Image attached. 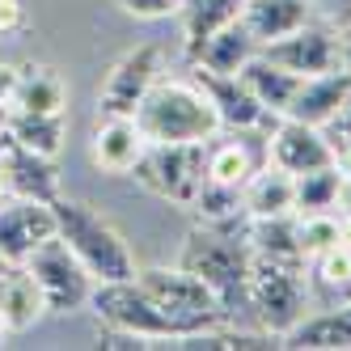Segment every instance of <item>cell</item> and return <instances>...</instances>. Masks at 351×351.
Returning <instances> with one entry per match:
<instances>
[{"label": "cell", "mask_w": 351, "mask_h": 351, "mask_svg": "<svg viewBox=\"0 0 351 351\" xmlns=\"http://www.w3.org/2000/svg\"><path fill=\"white\" fill-rule=\"evenodd\" d=\"M267 165V136L263 132H229L208 140V182L245 186Z\"/></svg>", "instance_id": "15"}, {"label": "cell", "mask_w": 351, "mask_h": 351, "mask_svg": "<svg viewBox=\"0 0 351 351\" xmlns=\"http://www.w3.org/2000/svg\"><path fill=\"white\" fill-rule=\"evenodd\" d=\"M56 237H64V245L81 258V267L93 275V284H114V280H136V254L128 237L97 212L85 199H56Z\"/></svg>", "instance_id": "2"}, {"label": "cell", "mask_w": 351, "mask_h": 351, "mask_svg": "<svg viewBox=\"0 0 351 351\" xmlns=\"http://www.w3.org/2000/svg\"><path fill=\"white\" fill-rule=\"evenodd\" d=\"M136 284L182 326V335H195V330H208V326L233 322L229 313L220 309V300L204 288V280L191 275L182 263H173V267H140L136 271Z\"/></svg>", "instance_id": "6"}, {"label": "cell", "mask_w": 351, "mask_h": 351, "mask_svg": "<svg viewBox=\"0 0 351 351\" xmlns=\"http://www.w3.org/2000/svg\"><path fill=\"white\" fill-rule=\"evenodd\" d=\"M305 21H313L309 0H245V9H241V26L250 30V38L258 47L300 30Z\"/></svg>", "instance_id": "21"}, {"label": "cell", "mask_w": 351, "mask_h": 351, "mask_svg": "<svg viewBox=\"0 0 351 351\" xmlns=\"http://www.w3.org/2000/svg\"><path fill=\"white\" fill-rule=\"evenodd\" d=\"M5 114H9V106H5V110H0V136H5Z\"/></svg>", "instance_id": "39"}, {"label": "cell", "mask_w": 351, "mask_h": 351, "mask_svg": "<svg viewBox=\"0 0 351 351\" xmlns=\"http://www.w3.org/2000/svg\"><path fill=\"white\" fill-rule=\"evenodd\" d=\"M136 123L148 144H195L220 136V119L212 97L191 77H161L136 110Z\"/></svg>", "instance_id": "3"}, {"label": "cell", "mask_w": 351, "mask_h": 351, "mask_svg": "<svg viewBox=\"0 0 351 351\" xmlns=\"http://www.w3.org/2000/svg\"><path fill=\"white\" fill-rule=\"evenodd\" d=\"M309 5L322 9V13H330V17H339V21L351 17V0H309Z\"/></svg>", "instance_id": "36"}, {"label": "cell", "mask_w": 351, "mask_h": 351, "mask_svg": "<svg viewBox=\"0 0 351 351\" xmlns=\"http://www.w3.org/2000/svg\"><path fill=\"white\" fill-rule=\"evenodd\" d=\"M267 161H275L288 173H305L317 165H335V144L326 136V128L300 119H280L267 132Z\"/></svg>", "instance_id": "13"}, {"label": "cell", "mask_w": 351, "mask_h": 351, "mask_svg": "<svg viewBox=\"0 0 351 351\" xmlns=\"http://www.w3.org/2000/svg\"><path fill=\"white\" fill-rule=\"evenodd\" d=\"M47 237H56V204H43V199H9L0 208V263L26 267V258Z\"/></svg>", "instance_id": "12"}, {"label": "cell", "mask_w": 351, "mask_h": 351, "mask_svg": "<svg viewBox=\"0 0 351 351\" xmlns=\"http://www.w3.org/2000/svg\"><path fill=\"white\" fill-rule=\"evenodd\" d=\"M335 144V169L351 182V140H330Z\"/></svg>", "instance_id": "35"}, {"label": "cell", "mask_w": 351, "mask_h": 351, "mask_svg": "<svg viewBox=\"0 0 351 351\" xmlns=\"http://www.w3.org/2000/svg\"><path fill=\"white\" fill-rule=\"evenodd\" d=\"M258 56V43L250 38V30L241 26V17L229 21V26H220L216 34H208L204 43L195 47L186 56V64H199L208 72H220V77H237V72Z\"/></svg>", "instance_id": "20"}, {"label": "cell", "mask_w": 351, "mask_h": 351, "mask_svg": "<svg viewBox=\"0 0 351 351\" xmlns=\"http://www.w3.org/2000/svg\"><path fill=\"white\" fill-rule=\"evenodd\" d=\"M13 85H17V64H5V60H0V110L9 106Z\"/></svg>", "instance_id": "34"}, {"label": "cell", "mask_w": 351, "mask_h": 351, "mask_svg": "<svg viewBox=\"0 0 351 351\" xmlns=\"http://www.w3.org/2000/svg\"><path fill=\"white\" fill-rule=\"evenodd\" d=\"M89 309L97 322L140 339L144 347H173L182 339V326L173 322L153 296H148L136 280H114V284H93L89 292Z\"/></svg>", "instance_id": "5"}, {"label": "cell", "mask_w": 351, "mask_h": 351, "mask_svg": "<svg viewBox=\"0 0 351 351\" xmlns=\"http://www.w3.org/2000/svg\"><path fill=\"white\" fill-rule=\"evenodd\" d=\"M191 212H195V224H208V229H245V195L237 186H224V182H204L199 195L191 199Z\"/></svg>", "instance_id": "26"}, {"label": "cell", "mask_w": 351, "mask_h": 351, "mask_svg": "<svg viewBox=\"0 0 351 351\" xmlns=\"http://www.w3.org/2000/svg\"><path fill=\"white\" fill-rule=\"evenodd\" d=\"M250 258L254 250L237 229H208L195 224L182 241V267L204 280V288L220 300V309L233 322L250 313Z\"/></svg>", "instance_id": "1"}, {"label": "cell", "mask_w": 351, "mask_h": 351, "mask_svg": "<svg viewBox=\"0 0 351 351\" xmlns=\"http://www.w3.org/2000/svg\"><path fill=\"white\" fill-rule=\"evenodd\" d=\"M296 178V212H335L339 208V191H343V173L335 165H317Z\"/></svg>", "instance_id": "28"}, {"label": "cell", "mask_w": 351, "mask_h": 351, "mask_svg": "<svg viewBox=\"0 0 351 351\" xmlns=\"http://www.w3.org/2000/svg\"><path fill=\"white\" fill-rule=\"evenodd\" d=\"M245 9V0H182V56H191L208 34H216L220 26L237 21Z\"/></svg>", "instance_id": "27"}, {"label": "cell", "mask_w": 351, "mask_h": 351, "mask_svg": "<svg viewBox=\"0 0 351 351\" xmlns=\"http://www.w3.org/2000/svg\"><path fill=\"white\" fill-rule=\"evenodd\" d=\"M237 77L250 85V93L258 97V102L271 110V114H288V106H292V97H296V89H300V81L305 77H296V72H288V68H280V64H271V60H263V56H254Z\"/></svg>", "instance_id": "24"}, {"label": "cell", "mask_w": 351, "mask_h": 351, "mask_svg": "<svg viewBox=\"0 0 351 351\" xmlns=\"http://www.w3.org/2000/svg\"><path fill=\"white\" fill-rule=\"evenodd\" d=\"M26 271L38 280V288L47 296V313H72V309H85L89 305L93 275L64 245V237H47L34 254L26 258Z\"/></svg>", "instance_id": "8"}, {"label": "cell", "mask_w": 351, "mask_h": 351, "mask_svg": "<svg viewBox=\"0 0 351 351\" xmlns=\"http://www.w3.org/2000/svg\"><path fill=\"white\" fill-rule=\"evenodd\" d=\"M26 30V5L21 0H0V38Z\"/></svg>", "instance_id": "32"}, {"label": "cell", "mask_w": 351, "mask_h": 351, "mask_svg": "<svg viewBox=\"0 0 351 351\" xmlns=\"http://www.w3.org/2000/svg\"><path fill=\"white\" fill-rule=\"evenodd\" d=\"M326 136H330V140H351V97L339 106V114L326 123Z\"/></svg>", "instance_id": "33"}, {"label": "cell", "mask_w": 351, "mask_h": 351, "mask_svg": "<svg viewBox=\"0 0 351 351\" xmlns=\"http://www.w3.org/2000/svg\"><path fill=\"white\" fill-rule=\"evenodd\" d=\"M280 347H305V351H351V300L326 313H305Z\"/></svg>", "instance_id": "22"}, {"label": "cell", "mask_w": 351, "mask_h": 351, "mask_svg": "<svg viewBox=\"0 0 351 351\" xmlns=\"http://www.w3.org/2000/svg\"><path fill=\"white\" fill-rule=\"evenodd\" d=\"M351 97V72L335 68V72H317V77H305L292 97V106L284 119H300V123H313V128H326L339 106Z\"/></svg>", "instance_id": "18"}, {"label": "cell", "mask_w": 351, "mask_h": 351, "mask_svg": "<svg viewBox=\"0 0 351 351\" xmlns=\"http://www.w3.org/2000/svg\"><path fill=\"white\" fill-rule=\"evenodd\" d=\"M5 132L30 148L38 157H60L64 153V140H68V119L64 114H26V110H9L5 114Z\"/></svg>", "instance_id": "25"}, {"label": "cell", "mask_w": 351, "mask_h": 351, "mask_svg": "<svg viewBox=\"0 0 351 351\" xmlns=\"http://www.w3.org/2000/svg\"><path fill=\"white\" fill-rule=\"evenodd\" d=\"M296 237L305 258L339 245V212H296Z\"/></svg>", "instance_id": "29"}, {"label": "cell", "mask_w": 351, "mask_h": 351, "mask_svg": "<svg viewBox=\"0 0 351 351\" xmlns=\"http://www.w3.org/2000/svg\"><path fill=\"white\" fill-rule=\"evenodd\" d=\"M161 72H165V51L157 43H140L132 51H123L102 77L97 114H136L148 89L161 81Z\"/></svg>", "instance_id": "9"}, {"label": "cell", "mask_w": 351, "mask_h": 351, "mask_svg": "<svg viewBox=\"0 0 351 351\" xmlns=\"http://www.w3.org/2000/svg\"><path fill=\"white\" fill-rule=\"evenodd\" d=\"M144 132L136 114H97V128L89 136V161L93 169L110 173V178H123V173H132L136 161L144 157Z\"/></svg>", "instance_id": "14"}, {"label": "cell", "mask_w": 351, "mask_h": 351, "mask_svg": "<svg viewBox=\"0 0 351 351\" xmlns=\"http://www.w3.org/2000/svg\"><path fill=\"white\" fill-rule=\"evenodd\" d=\"M339 60H343V68L351 72V30H347V26H339Z\"/></svg>", "instance_id": "37"}, {"label": "cell", "mask_w": 351, "mask_h": 351, "mask_svg": "<svg viewBox=\"0 0 351 351\" xmlns=\"http://www.w3.org/2000/svg\"><path fill=\"white\" fill-rule=\"evenodd\" d=\"M13 199V182H9V173H5V165H0V208H5Z\"/></svg>", "instance_id": "38"}, {"label": "cell", "mask_w": 351, "mask_h": 351, "mask_svg": "<svg viewBox=\"0 0 351 351\" xmlns=\"http://www.w3.org/2000/svg\"><path fill=\"white\" fill-rule=\"evenodd\" d=\"M309 263L300 258H271L254 254L250 258V317L258 330L275 335L284 343V335L309 313Z\"/></svg>", "instance_id": "4"}, {"label": "cell", "mask_w": 351, "mask_h": 351, "mask_svg": "<svg viewBox=\"0 0 351 351\" xmlns=\"http://www.w3.org/2000/svg\"><path fill=\"white\" fill-rule=\"evenodd\" d=\"M9 110H26V114H68V81L51 64H21L17 68V85L9 97Z\"/></svg>", "instance_id": "19"}, {"label": "cell", "mask_w": 351, "mask_h": 351, "mask_svg": "<svg viewBox=\"0 0 351 351\" xmlns=\"http://www.w3.org/2000/svg\"><path fill=\"white\" fill-rule=\"evenodd\" d=\"M47 317V296L38 288V280L26 267H9L0 263V326L5 335H26Z\"/></svg>", "instance_id": "17"}, {"label": "cell", "mask_w": 351, "mask_h": 351, "mask_svg": "<svg viewBox=\"0 0 351 351\" xmlns=\"http://www.w3.org/2000/svg\"><path fill=\"white\" fill-rule=\"evenodd\" d=\"M0 165H5L9 182H13V199H43V204H56V199L64 195L56 161L21 148L9 132L0 136Z\"/></svg>", "instance_id": "16"}, {"label": "cell", "mask_w": 351, "mask_h": 351, "mask_svg": "<svg viewBox=\"0 0 351 351\" xmlns=\"http://www.w3.org/2000/svg\"><path fill=\"white\" fill-rule=\"evenodd\" d=\"M119 9L136 21H165L182 13V0H119Z\"/></svg>", "instance_id": "31"}, {"label": "cell", "mask_w": 351, "mask_h": 351, "mask_svg": "<svg viewBox=\"0 0 351 351\" xmlns=\"http://www.w3.org/2000/svg\"><path fill=\"white\" fill-rule=\"evenodd\" d=\"M313 267V280L322 288H330V292H347L351 288V245H330V250H322V254L309 258Z\"/></svg>", "instance_id": "30"}, {"label": "cell", "mask_w": 351, "mask_h": 351, "mask_svg": "<svg viewBox=\"0 0 351 351\" xmlns=\"http://www.w3.org/2000/svg\"><path fill=\"white\" fill-rule=\"evenodd\" d=\"M245 195V212L250 216H288L296 212V178L275 161H267L254 178L241 186Z\"/></svg>", "instance_id": "23"}, {"label": "cell", "mask_w": 351, "mask_h": 351, "mask_svg": "<svg viewBox=\"0 0 351 351\" xmlns=\"http://www.w3.org/2000/svg\"><path fill=\"white\" fill-rule=\"evenodd\" d=\"M5 339H9V335H5V326H0V347H5Z\"/></svg>", "instance_id": "40"}, {"label": "cell", "mask_w": 351, "mask_h": 351, "mask_svg": "<svg viewBox=\"0 0 351 351\" xmlns=\"http://www.w3.org/2000/svg\"><path fill=\"white\" fill-rule=\"evenodd\" d=\"M132 178L178 208H191L199 186L208 182V140L195 144H148L144 157L136 161Z\"/></svg>", "instance_id": "7"}, {"label": "cell", "mask_w": 351, "mask_h": 351, "mask_svg": "<svg viewBox=\"0 0 351 351\" xmlns=\"http://www.w3.org/2000/svg\"><path fill=\"white\" fill-rule=\"evenodd\" d=\"M258 56L271 60V64H280V68H288V72H296V77H317V72L343 68V60H339V30L322 26V21H305L300 30L258 47Z\"/></svg>", "instance_id": "11"}, {"label": "cell", "mask_w": 351, "mask_h": 351, "mask_svg": "<svg viewBox=\"0 0 351 351\" xmlns=\"http://www.w3.org/2000/svg\"><path fill=\"white\" fill-rule=\"evenodd\" d=\"M191 72L186 77L204 89L212 97L216 106V119H220V132H271L275 123H280V114H271L254 93H250V85L241 77H220V72H208L199 64H186Z\"/></svg>", "instance_id": "10"}]
</instances>
